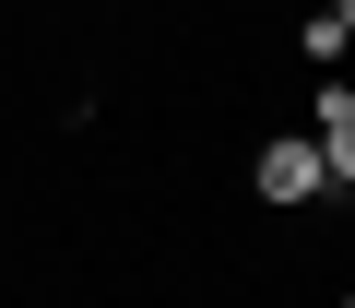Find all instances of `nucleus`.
<instances>
[{
  "label": "nucleus",
  "mask_w": 355,
  "mask_h": 308,
  "mask_svg": "<svg viewBox=\"0 0 355 308\" xmlns=\"http://www.w3.org/2000/svg\"><path fill=\"white\" fill-rule=\"evenodd\" d=\"M343 36H355V0H320V12L296 24V48H308V60H343Z\"/></svg>",
  "instance_id": "2"
},
{
  "label": "nucleus",
  "mask_w": 355,
  "mask_h": 308,
  "mask_svg": "<svg viewBox=\"0 0 355 308\" xmlns=\"http://www.w3.org/2000/svg\"><path fill=\"white\" fill-rule=\"evenodd\" d=\"M249 190H261L272 214H296V202H320V190H331V166H320V142H308V130H284V142H261V154H249Z\"/></svg>",
  "instance_id": "1"
}]
</instances>
